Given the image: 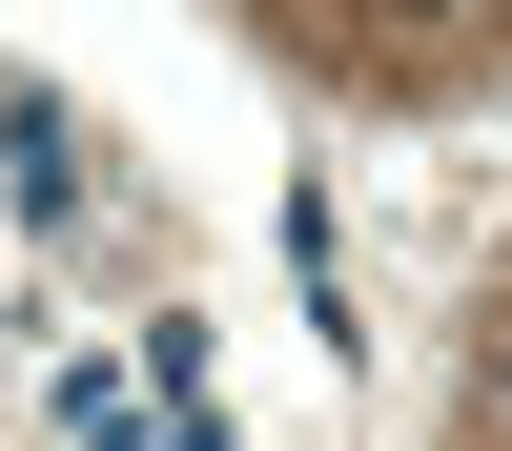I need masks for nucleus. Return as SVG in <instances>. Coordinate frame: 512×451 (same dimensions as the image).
Segmentation results:
<instances>
[{
  "instance_id": "nucleus-1",
  "label": "nucleus",
  "mask_w": 512,
  "mask_h": 451,
  "mask_svg": "<svg viewBox=\"0 0 512 451\" xmlns=\"http://www.w3.org/2000/svg\"><path fill=\"white\" fill-rule=\"evenodd\" d=\"M492 410H512V349H492Z\"/></svg>"
}]
</instances>
